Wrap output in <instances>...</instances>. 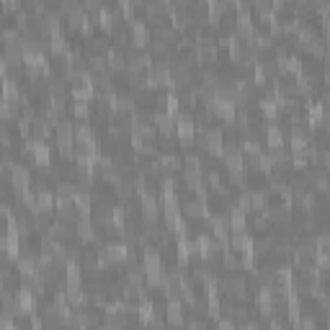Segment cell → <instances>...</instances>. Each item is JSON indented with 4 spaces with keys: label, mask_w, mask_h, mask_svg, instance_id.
<instances>
[{
    "label": "cell",
    "mask_w": 330,
    "mask_h": 330,
    "mask_svg": "<svg viewBox=\"0 0 330 330\" xmlns=\"http://www.w3.org/2000/svg\"><path fill=\"white\" fill-rule=\"evenodd\" d=\"M170 10H173V8H170L168 3H150V5H145V16H147L150 21H155V23L163 26L165 16H168Z\"/></svg>",
    "instance_id": "1"
},
{
    "label": "cell",
    "mask_w": 330,
    "mask_h": 330,
    "mask_svg": "<svg viewBox=\"0 0 330 330\" xmlns=\"http://www.w3.org/2000/svg\"><path fill=\"white\" fill-rule=\"evenodd\" d=\"M222 289L227 292V294L243 297V294H245V279H243V276H235V274H230L227 279L222 281Z\"/></svg>",
    "instance_id": "2"
},
{
    "label": "cell",
    "mask_w": 330,
    "mask_h": 330,
    "mask_svg": "<svg viewBox=\"0 0 330 330\" xmlns=\"http://www.w3.org/2000/svg\"><path fill=\"white\" fill-rule=\"evenodd\" d=\"M132 34H134V44H137V47H145L150 41V28L140 18H132Z\"/></svg>",
    "instance_id": "3"
},
{
    "label": "cell",
    "mask_w": 330,
    "mask_h": 330,
    "mask_svg": "<svg viewBox=\"0 0 330 330\" xmlns=\"http://www.w3.org/2000/svg\"><path fill=\"white\" fill-rule=\"evenodd\" d=\"M10 178H13V186H16L21 193H26L28 181H31V175H28V170L23 168V165H16V168L10 170Z\"/></svg>",
    "instance_id": "4"
},
{
    "label": "cell",
    "mask_w": 330,
    "mask_h": 330,
    "mask_svg": "<svg viewBox=\"0 0 330 330\" xmlns=\"http://www.w3.org/2000/svg\"><path fill=\"white\" fill-rule=\"evenodd\" d=\"M263 214H266V219H268V222L284 224V222H289V206H268Z\"/></svg>",
    "instance_id": "5"
},
{
    "label": "cell",
    "mask_w": 330,
    "mask_h": 330,
    "mask_svg": "<svg viewBox=\"0 0 330 330\" xmlns=\"http://www.w3.org/2000/svg\"><path fill=\"white\" fill-rule=\"evenodd\" d=\"M183 212H186V217H191V219H199V217H206V214H209L206 206H204L201 201H186Z\"/></svg>",
    "instance_id": "6"
},
{
    "label": "cell",
    "mask_w": 330,
    "mask_h": 330,
    "mask_svg": "<svg viewBox=\"0 0 330 330\" xmlns=\"http://www.w3.org/2000/svg\"><path fill=\"white\" fill-rule=\"evenodd\" d=\"M109 67H114V70H124L127 67V54H122V52H111L109 54Z\"/></svg>",
    "instance_id": "7"
},
{
    "label": "cell",
    "mask_w": 330,
    "mask_h": 330,
    "mask_svg": "<svg viewBox=\"0 0 330 330\" xmlns=\"http://www.w3.org/2000/svg\"><path fill=\"white\" fill-rule=\"evenodd\" d=\"M78 237H80V240H93V237H96V230H93V224H91V222H83V219H80V224H78Z\"/></svg>",
    "instance_id": "8"
},
{
    "label": "cell",
    "mask_w": 330,
    "mask_h": 330,
    "mask_svg": "<svg viewBox=\"0 0 330 330\" xmlns=\"http://www.w3.org/2000/svg\"><path fill=\"white\" fill-rule=\"evenodd\" d=\"M52 235L54 237H70L72 235V227H70L67 222H54L52 224Z\"/></svg>",
    "instance_id": "9"
},
{
    "label": "cell",
    "mask_w": 330,
    "mask_h": 330,
    "mask_svg": "<svg viewBox=\"0 0 330 330\" xmlns=\"http://www.w3.org/2000/svg\"><path fill=\"white\" fill-rule=\"evenodd\" d=\"M88 111H91V109H88V101H75V114H78V116H88Z\"/></svg>",
    "instance_id": "10"
},
{
    "label": "cell",
    "mask_w": 330,
    "mask_h": 330,
    "mask_svg": "<svg viewBox=\"0 0 330 330\" xmlns=\"http://www.w3.org/2000/svg\"><path fill=\"white\" fill-rule=\"evenodd\" d=\"M16 114V101H3V116H13Z\"/></svg>",
    "instance_id": "11"
},
{
    "label": "cell",
    "mask_w": 330,
    "mask_h": 330,
    "mask_svg": "<svg viewBox=\"0 0 330 330\" xmlns=\"http://www.w3.org/2000/svg\"><path fill=\"white\" fill-rule=\"evenodd\" d=\"M93 49L96 52H103V49H106V41H103V39H93Z\"/></svg>",
    "instance_id": "12"
},
{
    "label": "cell",
    "mask_w": 330,
    "mask_h": 330,
    "mask_svg": "<svg viewBox=\"0 0 330 330\" xmlns=\"http://www.w3.org/2000/svg\"><path fill=\"white\" fill-rule=\"evenodd\" d=\"M237 330H258V328H256V323H240Z\"/></svg>",
    "instance_id": "13"
}]
</instances>
